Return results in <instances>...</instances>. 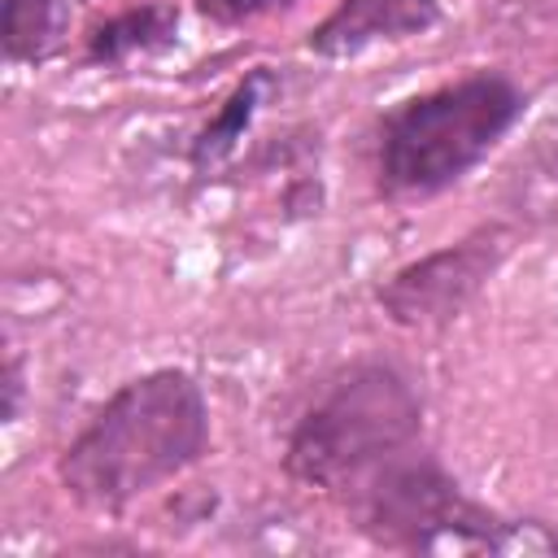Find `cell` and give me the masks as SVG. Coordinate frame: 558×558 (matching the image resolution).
I'll use <instances>...</instances> for the list:
<instances>
[{
    "instance_id": "obj_10",
    "label": "cell",
    "mask_w": 558,
    "mask_h": 558,
    "mask_svg": "<svg viewBox=\"0 0 558 558\" xmlns=\"http://www.w3.org/2000/svg\"><path fill=\"white\" fill-rule=\"evenodd\" d=\"M296 0H196V9L218 22V26H240V22H253L262 13H275V9H292Z\"/></svg>"
},
{
    "instance_id": "obj_11",
    "label": "cell",
    "mask_w": 558,
    "mask_h": 558,
    "mask_svg": "<svg viewBox=\"0 0 558 558\" xmlns=\"http://www.w3.org/2000/svg\"><path fill=\"white\" fill-rule=\"evenodd\" d=\"M0 397H4V423H13L17 418V401H22V366H17V357L9 353L4 357V375H0Z\"/></svg>"
},
{
    "instance_id": "obj_5",
    "label": "cell",
    "mask_w": 558,
    "mask_h": 558,
    "mask_svg": "<svg viewBox=\"0 0 558 558\" xmlns=\"http://www.w3.org/2000/svg\"><path fill=\"white\" fill-rule=\"evenodd\" d=\"M510 244H514V231L501 222H488V227L462 235L458 244H445V248L401 266L397 275H388L379 283L375 301L397 327H414V331L445 327L497 275Z\"/></svg>"
},
{
    "instance_id": "obj_7",
    "label": "cell",
    "mask_w": 558,
    "mask_h": 558,
    "mask_svg": "<svg viewBox=\"0 0 558 558\" xmlns=\"http://www.w3.org/2000/svg\"><path fill=\"white\" fill-rule=\"evenodd\" d=\"M179 39V9L166 0L126 9L92 26L87 35V61L92 65H126L135 57H153Z\"/></svg>"
},
{
    "instance_id": "obj_6",
    "label": "cell",
    "mask_w": 558,
    "mask_h": 558,
    "mask_svg": "<svg viewBox=\"0 0 558 558\" xmlns=\"http://www.w3.org/2000/svg\"><path fill=\"white\" fill-rule=\"evenodd\" d=\"M440 22V0H340L305 39L314 57H357L375 44H401Z\"/></svg>"
},
{
    "instance_id": "obj_1",
    "label": "cell",
    "mask_w": 558,
    "mask_h": 558,
    "mask_svg": "<svg viewBox=\"0 0 558 558\" xmlns=\"http://www.w3.org/2000/svg\"><path fill=\"white\" fill-rule=\"evenodd\" d=\"M209 449V405L187 371L126 379L61 449L57 480L87 510H122L196 466Z\"/></svg>"
},
{
    "instance_id": "obj_4",
    "label": "cell",
    "mask_w": 558,
    "mask_h": 558,
    "mask_svg": "<svg viewBox=\"0 0 558 558\" xmlns=\"http://www.w3.org/2000/svg\"><path fill=\"white\" fill-rule=\"evenodd\" d=\"M357 527L410 554H549L558 536L541 523H506L475 506L432 458L401 453L357 484Z\"/></svg>"
},
{
    "instance_id": "obj_2",
    "label": "cell",
    "mask_w": 558,
    "mask_h": 558,
    "mask_svg": "<svg viewBox=\"0 0 558 558\" xmlns=\"http://www.w3.org/2000/svg\"><path fill=\"white\" fill-rule=\"evenodd\" d=\"M523 92L501 74H466L384 113L375 179L384 196H432L458 183L519 122Z\"/></svg>"
},
{
    "instance_id": "obj_9",
    "label": "cell",
    "mask_w": 558,
    "mask_h": 558,
    "mask_svg": "<svg viewBox=\"0 0 558 558\" xmlns=\"http://www.w3.org/2000/svg\"><path fill=\"white\" fill-rule=\"evenodd\" d=\"M270 92H275V74H270L266 65L248 70V74L222 96L218 113L196 131V140H192V166H196V170H209V166H218L222 157H231V148L244 140V131L253 126V118H257V109L266 105Z\"/></svg>"
},
{
    "instance_id": "obj_8",
    "label": "cell",
    "mask_w": 558,
    "mask_h": 558,
    "mask_svg": "<svg viewBox=\"0 0 558 558\" xmlns=\"http://www.w3.org/2000/svg\"><path fill=\"white\" fill-rule=\"evenodd\" d=\"M74 0H0V44L13 65L48 61L70 35Z\"/></svg>"
},
{
    "instance_id": "obj_3",
    "label": "cell",
    "mask_w": 558,
    "mask_h": 558,
    "mask_svg": "<svg viewBox=\"0 0 558 558\" xmlns=\"http://www.w3.org/2000/svg\"><path fill=\"white\" fill-rule=\"evenodd\" d=\"M423 401L392 366L362 362L344 371L296 418L283 466L314 488H357L384 462L401 458L418 440Z\"/></svg>"
}]
</instances>
